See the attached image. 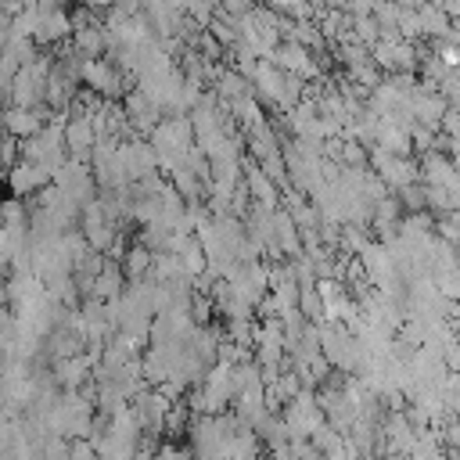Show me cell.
<instances>
[{
	"mask_svg": "<svg viewBox=\"0 0 460 460\" xmlns=\"http://www.w3.org/2000/svg\"><path fill=\"white\" fill-rule=\"evenodd\" d=\"M241 32L248 40V50H259V54L277 50V18L270 11H248L241 18Z\"/></svg>",
	"mask_w": 460,
	"mask_h": 460,
	"instance_id": "obj_1",
	"label": "cell"
},
{
	"mask_svg": "<svg viewBox=\"0 0 460 460\" xmlns=\"http://www.w3.org/2000/svg\"><path fill=\"white\" fill-rule=\"evenodd\" d=\"M47 122H50V115H47L43 104H36V108H14V104H11V108L0 115L4 133L14 137V140H29V137H36Z\"/></svg>",
	"mask_w": 460,
	"mask_h": 460,
	"instance_id": "obj_2",
	"label": "cell"
},
{
	"mask_svg": "<svg viewBox=\"0 0 460 460\" xmlns=\"http://www.w3.org/2000/svg\"><path fill=\"white\" fill-rule=\"evenodd\" d=\"M4 180H7V187L14 190V198H25V194H40L54 176H50L40 162H25V158H22V162L11 165V172H7Z\"/></svg>",
	"mask_w": 460,
	"mask_h": 460,
	"instance_id": "obj_3",
	"label": "cell"
},
{
	"mask_svg": "<svg viewBox=\"0 0 460 460\" xmlns=\"http://www.w3.org/2000/svg\"><path fill=\"white\" fill-rule=\"evenodd\" d=\"M79 79L86 83V86H93L97 93H104V97H115L122 86H119V72H115V65H108V61H97V58H83V65H79Z\"/></svg>",
	"mask_w": 460,
	"mask_h": 460,
	"instance_id": "obj_4",
	"label": "cell"
},
{
	"mask_svg": "<svg viewBox=\"0 0 460 460\" xmlns=\"http://www.w3.org/2000/svg\"><path fill=\"white\" fill-rule=\"evenodd\" d=\"M72 32V22L61 7H40V29H36V43H58Z\"/></svg>",
	"mask_w": 460,
	"mask_h": 460,
	"instance_id": "obj_5",
	"label": "cell"
},
{
	"mask_svg": "<svg viewBox=\"0 0 460 460\" xmlns=\"http://www.w3.org/2000/svg\"><path fill=\"white\" fill-rule=\"evenodd\" d=\"M158 111L162 108L147 93H129V101H126V115H129L133 129H155L158 126Z\"/></svg>",
	"mask_w": 460,
	"mask_h": 460,
	"instance_id": "obj_6",
	"label": "cell"
},
{
	"mask_svg": "<svg viewBox=\"0 0 460 460\" xmlns=\"http://www.w3.org/2000/svg\"><path fill=\"white\" fill-rule=\"evenodd\" d=\"M72 32H75V50H79V54L97 58V54L104 50V36H101V29H97V25L79 22V25H72Z\"/></svg>",
	"mask_w": 460,
	"mask_h": 460,
	"instance_id": "obj_7",
	"label": "cell"
},
{
	"mask_svg": "<svg viewBox=\"0 0 460 460\" xmlns=\"http://www.w3.org/2000/svg\"><path fill=\"white\" fill-rule=\"evenodd\" d=\"M151 262H155V252L144 248V244H137V248H129V252L122 255V270H126V277H133V280H140V277L151 270Z\"/></svg>",
	"mask_w": 460,
	"mask_h": 460,
	"instance_id": "obj_8",
	"label": "cell"
},
{
	"mask_svg": "<svg viewBox=\"0 0 460 460\" xmlns=\"http://www.w3.org/2000/svg\"><path fill=\"white\" fill-rule=\"evenodd\" d=\"M248 190L262 201V208H273V198H277V187H273V180L266 176V169L259 165V169H248Z\"/></svg>",
	"mask_w": 460,
	"mask_h": 460,
	"instance_id": "obj_9",
	"label": "cell"
},
{
	"mask_svg": "<svg viewBox=\"0 0 460 460\" xmlns=\"http://www.w3.org/2000/svg\"><path fill=\"white\" fill-rule=\"evenodd\" d=\"M68 460H97V446L86 442V438H75L72 449H68Z\"/></svg>",
	"mask_w": 460,
	"mask_h": 460,
	"instance_id": "obj_10",
	"label": "cell"
},
{
	"mask_svg": "<svg viewBox=\"0 0 460 460\" xmlns=\"http://www.w3.org/2000/svg\"><path fill=\"white\" fill-rule=\"evenodd\" d=\"M155 460H187V449H180V446H162V449L155 453Z\"/></svg>",
	"mask_w": 460,
	"mask_h": 460,
	"instance_id": "obj_11",
	"label": "cell"
},
{
	"mask_svg": "<svg viewBox=\"0 0 460 460\" xmlns=\"http://www.w3.org/2000/svg\"><path fill=\"white\" fill-rule=\"evenodd\" d=\"M223 4H226L230 11H244V7H248V0H223Z\"/></svg>",
	"mask_w": 460,
	"mask_h": 460,
	"instance_id": "obj_12",
	"label": "cell"
},
{
	"mask_svg": "<svg viewBox=\"0 0 460 460\" xmlns=\"http://www.w3.org/2000/svg\"><path fill=\"white\" fill-rule=\"evenodd\" d=\"M86 4H93V7H111V4H122V0H86Z\"/></svg>",
	"mask_w": 460,
	"mask_h": 460,
	"instance_id": "obj_13",
	"label": "cell"
},
{
	"mask_svg": "<svg viewBox=\"0 0 460 460\" xmlns=\"http://www.w3.org/2000/svg\"><path fill=\"white\" fill-rule=\"evenodd\" d=\"M36 4H40V7H58L61 0H36Z\"/></svg>",
	"mask_w": 460,
	"mask_h": 460,
	"instance_id": "obj_14",
	"label": "cell"
},
{
	"mask_svg": "<svg viewBox=\"0 0 460 460\" xmlns=\"http://www.w3.org/2000/svg\"><path fill=\"white\" fill-rule=\"evenodd\" d=\"M14 4H22V7H29V4H36V0H14Z\"/></svg>",
	"mask_w": 460,
	"mask_h": 460,
	"instance_id": "obj_15",
	"label": "cell"
},
{
	"mask_svg": "<svg viewBox=\"0 0 460 460\" xmlns=\"http://www.w3.org/2000/svg\"><path fill=\"white\" fill-rule=\"evenodd\" d=\"M0 298H4V284H0Z\"/></svg>",
	"mask_w": 460,
	"mask_h": 460,
	"instance_id": "obj_16",
	"label": "cell"
}]
</instances>
